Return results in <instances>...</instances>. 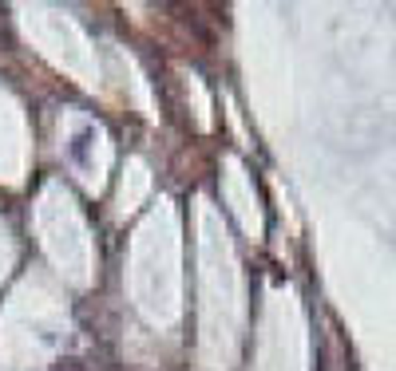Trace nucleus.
<instances>
[{"mask_svg": "<svg viewBox=\"0 0 396 371\" xmlns=\"http://www.w3.org/2000/svg\"><path fill=\"white\" fill-rule=\"evenodd\" d=\"M87 138H91V131H84V135H76V146H71V154H76V162H84V154H87Z\"/></svg>", "mask_w": 396, "mask_h": 371, "instance_id": "1", "label": "nucleus"}]
</instances>
